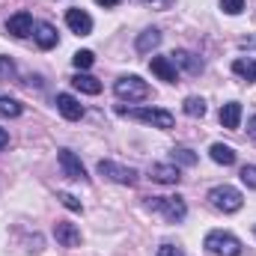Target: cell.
I'll use <instances>...</instances> for the list:
<instances>
[{"instance_id":"33","label":"cell","mask_w":256,"mask_h":256,"mask_svg":"<svg viewBox=\"0 0 256 256\" xmlns=\"http://www.w3.org/2000/svg\"><path fill=\"white\" fill-rule=\"evenodd\" d=\"M242 45H244V48H248V45H256V39H244V42H242Z\"/></svg>"},{"instance_id":"1","label":"cell","mask_w":256,"mask_h":256,"mask_svg":"<svg viewBox=\"0 0 256 256\" xmlns=\"http://www.w3.org/2000/svg\"><path fill=\"white\" fill-rule=\"evenodd\" d=\"M146 206H149L152 212H161L164 220H170V224H179V220H185V214H188V206H185L182 196H149Z\"/></svg>"},{"instance_id":"12","label":"cell","mask_w":256,"mask_h":256,"mask_svg":"<svg viewBox=\"0 0 256 256\" xmlns=\"http://www.w3.org/2000/svg\"><path fill=\"white\" fill-rule=\"evenodd\" d=\"M149 176H152V182H161V185H179V179H182L176 164H152Z\"/></svg>"},{"instance_id":"8","label":"cell","mask_w":256,"mask_h":256,"mask_svg":"<svg viewBox=\"0 0 256 256\" xmlns=\"http://www.w3.org/2000/svg\"><path fill=\"white\" fill-rule=\"evenodd\" d=\"M6 33L15 36V39H24L33 33V15L30 12H15L9 21H6Z\"/></svg>"},{"instance_id":"3","label":"cell","mask_w":256,"mask_h":256,"mask_svg":"<svg viewBox=\"0 0 256 256\" xmlns=\"http://www.w3.org/2000/svg\"><path fill=\"white\" fill-rule=\"evenodd\" d=\"M208 200H212V206H214L218 212H224V214H232V212H238V208L244 206L242 191L232 188V185H218V188H212V191H208Z\"/></svg>"},{"instance_id":"30","label":"cell","mask_w":256,"mask_h":256,"mask_svg":"<svg viewBox=\"0 0 256 256\" xmlns=\"http://www.w3.org/2000/svg\"><path fill=\"white\" fill-rule=\"evenodd\" d=\"M248 134H250V137L256 140V114L250 116V122H248Z\"/></svg>"},{"instance_id":"11","label":"cell","mask_w":256,"mask_h":256,"mask_svg":"<svg viewBox=\"0 0 256 256\" xmlns=\"http://www.w3.org/2000/svg\"><path fill=\"white\" fill-rule=\"evenodd\" d=\"M66 24H68L72 33H78V36H90V33H92V18H90L84 9H68V12H66Z\"/></svg>"},{"instance_id":"21","label":"cell","mask_w":256,"mask_h":256,"mask_svg":"<svg viewBox=\"0 0 256 256\" xmlns=\"http://www.w3.org/2000/svg\"><path fill=\"white\" fill-rule=\"evenodd\" d=\"M21 114H24L21 102H15L9 96H0V116H21Z\"/></svg>"},{"instance_id":"4","label":"cell","mask_w":256,"mask_h":256,"mask_svg":"<svg viewBox=\"0 0 256 256\" xmlns=\"http://www.w3.org/2000/svg\"><path fill=\"white\" fill-rule=\"evenodd\" d=\"M116 114L131 116V120H137V122H146V126H155V128H173V122H176L170 110H158V108H134V110L116 108Z\"/></svg>"},{"instance_id":"24","label":"cell","mask_w":256,"mask_h":256,"mask_svg":"<svg viewBox=\"0 0 256 256\" xmlns=\"http://www.w3.org/2000/svg\"><path fill=\"white\" fill-rule=\"evenodd\" d=\"M72 63H74V68H90V66L96 63V54L92 51H78L72 57Z\"/></svg>"},{"instance_id":"27","label":"cell","mask_w":256,"mask_h":256,"mask_svg":"<svg viewBox=\"0 0 256 256\" xmlns=\"http://www.w3.org/2000/svg\"><path fill=\"white\" fill-rule=\"evenodd\" d=\"M220 9H224L226 15H238V12L244 9V0H220Z\"/></svg>"},{"instance_id":"22","label":"cell","mask_w":256,"mask_h":256,"mask_svg":"<svg viewBox=\"0 0 256 256\" xmlns=\"http://www.w3.org/2000/svg\"><path fill=\"white\" fill-rule=\"evenodd\" d=\"M182 108H185V114L194 116V120H196V116H206V102H202V98H196V96H188Z\"/></svg>"},{"instance_id":"35","label":"cell","mask_w":256,"mask_h":256,"mask_svg":"<svg viewBox=\"0 0 256 256\" xmlns=\"http://www.w3.org/2000/svg\"><path fill=\"white\" fill-rule=\"evenodd\" d=\"M254 232H256V226H254Z\"/></svg>"},{"instance_id":"13","label":"cell","mask_w":256,"mask_h":256,"mask_svg":"<svg viewBox=\"0 0 256 256\" xmlns=\"http://www.w3.org/2000/svg\"><path fill=\"white\" fill-rule=\"evenodd\" d=\"M57 110L63 114L68 122H78V120L84 116V104H80L74 96H68V92H60V96H57Z\"/></svg>"},{"instance_id":"32","label":"cell","mask_w":256,"mask_h":256,"mask_svg":"<svg viewBox=\"0 0 256 256\" xmlns=\"http://www.w3.org/2000/svg\"><path fill=\"white\" fill-rule=\"evenodd\" d=\"M6 143H9V134H6V131H3V128H0V149H3V146H6Z\"/></svg>"},{"instance_id":"6","label":"cell","mask_w":256,"mask_h":256,"mask_svg":"<svg viewBox=\"0 0 256 256\" xmlns=\"http://www.w3.org/2000/svg\"><path fill=\"white\" fill-rule=\"evenodd\" d=\"M98 173L116 185H134L137 182V170L134 167H122L116 161H98Z\"/></svg>"},{"instance_id":"19","label":"cell","mask_w":256,"mask_h":256,"mask_svg":"<svg viewBox=\"0 0 256 256\" xmlns=\"http://www.w3.org/2000/svg\"><path fill=\"white\" fill-rule=\"evenodd\" d=\"M161 45V33L158 30H143L140 36H137V51L140 54H149V51H155Z\"/></svg>"},{"instance_id":"23","label":"cell","mask_w":256,"mask_h":256,"mask_svg":"<svg viewBox=\"0 0 256 256\" xmlns=\"http://www.w3.org/2000/svg\"><path fill=\"white\" fill-rule=\"evenodd\" d=\"M170 158H173V164H185V167H194V164H196V155H194L191 149H185V146L173 149Z\"/></svg>"},{"instance_id":"17","label":"cell","mask_w":256,"mask_h":256,"mask_svg":"<svg viewBox=\"0 0 256 256\" xmlns=\"http://www.w3.org/2000/svg\"><path fill=\"white\" fill-rule=\"evenodd\" d=\"M208 155H212V161H214V164H224V167H232V164H236V152H232V146L214 143V146L208 149Z\"/></svg>"},{"instance_id":"31","label":"cell","mask_w":256,"mask_h":256,"mask_svg":"<svg viewBox=\"0 0 256 256\" xmlns=\"http://www.w3.org/2000/svg\"><path fill=\"white\" fill-rule=\"evenodd\" d=\"M96 3H98V6H104V9H110V6H120L122 0H96Z\"/></svg>"},{"instance_id":"14","label":"cell","mask_w":256,"mask_h":256,"mask_svg":"<svg viewBox=\"0 0 256 256\" xmlns=\"http://www.w3.org/2000/svg\"><path fill=\"white\" fill-rule=\"evenodd\" d=\"M242 122V104L238 102H226L224 108H220V126L230 128V131H236Z\"/></svg>"},{"instance_id":"20","label":"cell","mask_w":256,"mask_h":256,"mask_svg":"<svg viewBox=\"0 0 256 256\" xmlns=\"http://www.w3.org/2000/svg\"><path fill=\"white\" fill-rule=\"evenodd\" d=\"M232 72H236L242 80L254 84V80H256V60H250V57H248V60H244V57H238V60L232 63Z\"/></svg>"},{"instance_id":"25","label":"cell","mask_w":256,"mask_h":256,"mask_svg":"<svg viewBox=\"0 0 256 256\" xmlns=\"http://www.w3.org/2000/svg\"><path fill=\"white\" fill-rule=\"evenodd\" d=\"M242 182H244L248 188H254V191H256V164L242 167Z\"/></svg>"},{"instance_id":"16","label":"cell","mask_w":256,"mask_h":256,"mask_svg":"<svg viewBox=\"0 0 256 256\" xmlns=\"http://www.w3.org/2000/svg\"><path fill=\"white\" fill-rule=\"evenodd\" d=\"M170 60H173V66H182V68H185V72H191V74H200V72H202V60H200V57H194L191 51H176Z\"/></svg>"},{"instance_id":"18","label":"cell","mask_w":256,"mask_h":256,"mask_svg":"<svg viewBox=\"0 0 256 256\" xmlns=\"http://www.w3.org/2000/svg\"><path fill=\"white\" fill-rule=\"evenodd\" d=\"M36 42H39V48H45V51L54 48V45H57V30H54L51 24H45V21L36 24Z\"/></svg>"},{"instance_id":"10","label":"cell","mask_w":256,"mask_h":256,"mask_svg":"<svg viewBox=\"0 0 256 256\" xmlns=\"http://www.w3.org/2000/svg\"><path fill=\"white\" fill-rule=\"evenodd\" d=\"M54 238L63 244V248H78L80 244V230L68 220H57L54 224Z\"/></svg>"},{"instance_id":"34","label":"cell","mask_w":256,"mask_h":256,"mask_svg":"<svg viewBox=\"0 0 256 256\" xmlns=\"http://www.w3.org/2000/svg\"><path fill=\"white\" fill-rule=\"evenodd\" d=\"M146 3H152V0H146Z\"/></svg>"},{"instance_id":"29","label":"cell","mask_w":256,"mask_h":256,"mask_svg":"<svg viewBox=\"0 0 256 256\" xmlns=\"http://www.w3.org/2000/svg\"><path fill=\"white\" fill-rule=\"evenodd\" d=\"M158 256H185L179 248H173V244H161V250H158Z\"/></svg>"},{"instance_id":"28","label":"cell","mask_w":256,"mask_h":256,"mask_svg":"<svg viewBox=\"0 0 256 256\" xmlns=\"http://www.w3.org/2000/svg\"><path fill=\"white\" fill-rule=\"evenodd\" d=\"M57 200L63 202L66 208H72V212H80V202H78V196H72V194H57Z\"/></svg>"},{"instance_id":"9","label":"cell","mask_w":256,"mask_h":256,"mask_svg":"<svg viewBox=\"0 0 256 256\" xmlns=\"http://www.w3.org/2000/svg\"><path fill=\"white\" fill-rule=\"evenodd\" d=\"M149 68H152V74H158V80H164V84H176L179 80V72H176V66L170 57H152L149 60Z\"/></svg>"},{"instance_id":"15","label":"cell","mask_w":256,"mask_h":256,"mask_svg":"<svg viewBox=\"0 0 256 256\" xmlns=\"http://www.w3.org/2000/svg\"><path fill=\"white\" fill-rule=\"evenodd\" d=\"M72 86L80 90V92H86V96H98V92H102V80L92 78V74H80V72L72 78Z\"/></svg>"},{"instance_id":"7","label":"cell","mask_w":256,"mask_h":256,"mask_svg":"<svg viewBox=\"0 0 256 256\" xmlns=\"http://www.w3.org/2000/svg\"><path fill=\"white\" fill-rule=\"evenodd\" d=\"M60 167H63V173L68 179H74V182H84L86 179V170H84V164H80V158L72 152V149H60Z\"/></svg>"},{"instance_id":"26","label":"cell","mask_w":256,"mask_h":256,"mask_svg":"<svg viewBox=\"0 0 256 256\" xmlns=\"http://www.w3.org/2000/svg\"><path fill=\"white\" fill-rule=\"evenodd\" d=\"M9 78H15V63L9 57H0V80H9Z\"/></svg>"},{"instance_id":"2","label":"cell","mask_w":256,"mask_h":256,"mask_svg":"<svg viewBox=\"0 0 256 256\" xmlns=\"http://www.w3.org/2000/svg\"><path fill=\"white\" fill-rule=\"evenodd\" d=\"M114 92H116V98H122V102H143V98H149L152 96V90H149V84L143 80V78H137V74H122L116 84H114Z\"/></svg>"},{"instance_id":"5","label":"cell","mask_w":256,"mask_h":256,"mask_svg":"<svg viewBox=\"0 0 256 256\" xmlns=\"http://www.w3.org/2000/svg\"><path fill=\"white\" fill-rule=\"evenodd\" d=\"M202 244H206L208 254H214V256H238L242 254V242L236 236H230V232H220V230L208 232Z\"/></svg>"}]
</instances>
